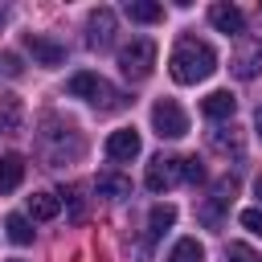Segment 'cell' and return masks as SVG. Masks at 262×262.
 <instances>
[{
  "mask_svg": "<svg viewBox=\"0 0 262 262\" xmlns=\"http://www.w3.org/2000/svg\"><path fill=\"white\" fill-rule=\"evenodd\" d=\"M168 70H172V78H176L180 86H196V82H205V78L217 70V53H213L205 41L184 37V41H176V49H172V57H168Z\"/></svg>",
  "mask_w": 262,
  "mask_h": 262,
  "instance_id": "1",
  "label": "cell"
},
{
  "mask_svg": "<svg viewBox=\"0 0 262 262\" xmlns=\"http://www.w3.org/2000/svg\"><path fill=\"white\" fill-rule=\"evenodd\" d=\"M151 66H156V41L135 37L131 45H123V49H119V70H123V78L143 82V78L151 74Z\"/></svg>",
  "mask_w": 262,
  "mask_h": 262,
  "instance_id": "2",
  "label": "cell"
},
{
  "mask_svg": "<svg viewBox=\"0 0 262 262\" xmlns=\"http://www.w3.org/2000/svg\"><path fill=\"white\" fill-rule=\"evenodd\" d=\"M66 90H70L74 98H86L90 106H102V111H111V106H119V94L111 90V82H102V78H98V74H90V70H82V74H74Z\"/></svg>",
  "mask_w": 262,
  "mask_h": 262,
  "instance_id": "3",
  "label": "cell"
},
{
  "mask_svg": "<svg viewBox=\"0 0 262 262\" xmlns=\"http://www.w3.org/2000/svg\"><path fill=\"white\" fill-rule=\"evenodd\" d=\"M151 127H156L160 139H180V135L188 131V115H184L172 98H160V102L151 106Z\"/></svg>",
  "mask_w": 262,
  "mask_h": 262,
  "instance_id": "4",
  "label": "cell"
},
{
  "mask_svg": "<svg viewBox=\"0 0 262 262\" xmlns=\"http://www.w3.org/2000/svg\"><path fill=\"white\" fill-rule=\"evenodd\" d=\"M147 188L151 192H168L172 184H180L184 180V160H172V156H160V160H151L147 164Z\"/></svg>",
  "mask_w": 262,
  "mask_h": 262,
  "instance_id": "5",
  "label": "cell"
},
{
  "mask_svg": "<svg viewBox=\"0 0 262 262\" xmlns=\"http://www.w3.org/2000/svg\"><path fill=\"white\" fill-rule=\"evenodd\" d=\"M25 49H29L33 61L45 66V70H53V66L66 61V45H57V41H49V37H41V33H29V37H25Z\"/></svg>",
  "mask_w": 262,
  "mask_h": 262,
  "instance_id": "6",
  "label": "cell"
},
{
  "mask_svg": "<svg viewBox=\"0 0 262 262\" xmlns=\"http://www.w3.org/2000/svg\"><path fill=\"white\" fill-rule=\"evenodd\" d=\"M139 131L135 127H119V131H111L106 135V156L111 160H135L139 156Z\"/></svg>",
  "mask_w": 262,
  "mask_h": 262,
  "instance_id": "7",
  "label": "cell"
},
{
  "mask_svg": "<svg viewBox=\"0 0 262 262\" xmlns=\"http://www.w3.org/2000/svg\"><path fill=\"white\" fill-rule=\"evenodd\" d=\"M209 20H213V29L225 33V37L246 33V16H242V8H233V4H213V8H209Z\"/></svg>",
  "mask_w": 262,
  "mask_h": 262,
  "instance_id": "8",
  "label": "cell"
},
{
  "mask_svg": "<svg viewBox=\"0 0 262 262\" xmlns=\"http://www.w3.org/2000/svg\"><path fill=\"white\" fill-rule=\"evenodd\" d=\"M94 49H106L115 41V12L111 8H94L90 12V37H86Z\"/></svg>",
  "mask_w": 262,
  "mask_h": 262,
  "instance_id": "9",
  "label": "cell"
},
{
  "mask_svg": "<svg viewBox=\"0 0 262 262\" xmlns=\"http://www.w3.org/2000/svg\"><path fill=\"white\" fill-rule=\"evenodd\" d=\"M233 201V180H221L217 188H213V196H209V205L201 209V221L205 225H221V213H225V205Z\"/></svg>",
  "mask_w": 262,
  "mask_h": 262,
  "instance_id": "10",
  "label": "cell"
},
{
  "mask_svg": "<svg viewBox=\"0 0 262 262\" xmlns=\"http://www.w3.org/2000/svg\"><path fill=\"white\" fill-rule=\"evenodd\" d=\"M201 111H205L209 119H229V115L237 111V98H233L229 90H213V94L201 98Z\"/></svg>",
  "mask_w": 262,
  "mask_h": 262,
  "instance_id": "11",
  "label": "cell"
},
{
  "mask_svg": "<svg viewBox=\"0 0 262 262\" xmlns=\"http://www.w3.org/2000/svg\"><path fill=\"white\" fill-rule=\"evenodd\" d=\"M20 180H25V160H20L16 151L0 156V192H12Z\"/></svg>",
  "mask_w": 262,
  "mask_h": 262,
  "instance_id": "12",
  "label": "cell"
},
{
  "mask_svg": "<svg viewBox=\"0 0 262 262\" xmlns=\"http://www.w3.org/2000/svg\"><path fill=\"white\" fill-rule=\"evenodd\" d=\"M94 192L98 196H131V180L127 176H115V172H102V176H94Z\"/></svg>",
  "mask_w": 262,
  "mask_h": 262,
  "instance_id": "13",
  "label": "cell"
},
{
  "mask_svg": "<svg viewBox=\"0 0 262 262\" xmlns=\"http://www.w3.org/2000/svg\"><path fill=\"white\" fill-rule=\"evenodd\" d=\"M29 213H33V221H53L61 213V201L53 192H33L29 196Z\"/></svg>",
  "mask_w": 262,
  "mask_h": 262,
  "instance_id": "14",
  "label": "cell"
},
{
  "mask_svg": "<svg viewBox=\"0 0 262 262\" xmlns=\"http://www.w3.org/2000/svg\"><path fill=\"white\" fill-rule=\"evenodd\" d=\"M168 262H205V246H201L196 237H180V242L172 246Z\"/></svg>",
  "mask_w": 262,
  "mask_h": 262,
  "instance_id": "15",
  "label": "cell"
},
{
  "mask_svg": "<svg viewBox=\"0 0 262 262\" xmlns=\"http://www.w3.org/2000/svg\"><path fill=\"white\" fill-rule=\"evenodd\" d=\"M127 16L139 20V25H156V20L164 16V8L151 4V0H127Z\"/></svg>",
  "mask_w": 262,
  "mask_h": 262,
  "instance_id": "16",
  "label": "cell"
},
{
  "mask_svg": "<svg viewBox=\"0 0 262 262\" xmlns=\"http://www.w3.org/2000/svg\"><path fill=\"white\" fill-rule=\"evenodd\" d=\"M147 225H151V229H147L151 237L168 233V229L176 225V209H172V205H156V209H151V217H147Z\"/></svg>",
  "mask_w": 262,
  "mask_h": 262,
  "instance_id": "17",
  "label": "cell"
},
{
  "mask_svg": "<svg viewBox=\"0 0 262 262\" xmlns=\"http://www.w3.org/2000/svg\"><path fill=\"white\" fill-rule=\"evenodd\" d=\"M4 229H8V237H12L16 246H29V242H33V225H29V217H20V213H8Z\"/></svg>",
  "mask_w": 262,
  "mask_h": 262,
  "instance_id": "18",
  "label": "cell"
},
{
  "mask_svg": "<svg viewBox=\"0 0 262 262\" xmlns=\"http://www.w3.org/2000/svg\"><path fill=\"white\" fill-rule=\"evenodd\" d=\"M225 262H262V258H258V250H250L246 242H229V246H225Z\"/></svg>",
  "mask_w": 262,
  "mask_h": 262,
  "instance_id": "19",
  "label": "cell"
},
{
  "mask_svg": "<svg viewBox=\"0 0 262 262\" xmlns=\"http://www.w3.org/2000/svg\"><path fill=\"white\" fill-rule=\"evenodd\" d=\"M16 123H20V106H16V98H0V127L12 131Z\"/></svg>",
  "mask_w": 262,
  "mask_h": 262,
  "instance_id": "20",
  "label": "cell"
},
{
  "mask_svg": "<svg viewBox=\"0 0 262 262\" xmlns=\"http://www.w3.org/2000/svg\"><path fill=\"white\" fill-rule=\"evenodd\" d=\"M213 147H217V151H242V139H237L233 131H229V135H225V131H213Z\"/></svg>",
  "mask_w": 262,
  "mask_h": 262,
  "instance_id": "21",
  "label": "cell"
},
{
  "mask_svg": "<svg viewBox=\"0 0 262 262\" xmlns=\"http://www.w3.org/2000/svg\"><path fill=\"white\" fill-rule=\"evenodd\" d=\"M242 225H246L254 237H262V209H242Z\"/></svg>",
  "mask_w": 262,
  "mask_h": 262,
  "instance_id": "22",
  "label": "cell"
},
{
  "mask_svg": "<svg viewBox=\"0 0 262 262\" xmlns=\"http://www.w3.org/2000/svg\"><path fill=\"white\" fill-rule=\"evenodd\" d=\"M184 180H188V184H201V180H205V164H201L196 156L184 160Z\"/></svg>",
  "mask_w": 262,
  "mask_h": 262,
  "instance_id": "23",
  "label": "cell"
},
{
  "mask_svg": "<svg viewBox=\"0 0 262 262\" xmlns=\"http://www.w3.org/2000/svg\"><path fill=\"white\" fill-rule=\"evenodd\" d=\"M0 70H4L8 78H16V74H20V57H16V53H4V57H0Z\"/></svg>",
  "mask_w": 262,
  "mask_h": 262,
  "instance_id": "24",
  "label": "cell"
},
{
  "mask_svg": "<svg viewBox=\"0 0 262 262\" xmlns=\"http://www.w3.org/2000/svg\"><path fill=\"white\" fill-rule=\"evenodd\" d=\"M254 127H258V135H262V106H258V115H254Z\"/></svg>",
  "mask_w": 262,
  "mask_h": 262,
  "instance_id": "25",
  "label": "cell"
},
{
  "mask_svg": "<svg viewBox=\"0 0 262 262\" xmlns=\"http://www.w3.org/2000/svg\"><path fill=\"white\" fill-rule=\"evenodd\" d=\"M254 192H258V201H262V176H258V180H254Z\"/></svg>",
  "mask_w": 262,
  "mask_h": 262,
  "instance_id": "26",
  "label": "cell"
},
{
  "mask_svg": "<svg viewBox=\"0 0 262 262\" xmlns=\"http://www.w3.org/2000/svg\"><path fill=\"white\" fill-rule=\"evenodd\" d=\"M4 20H8V12H4V8H0V25H4Z\"/></svg>",
  "mask_w": 262,
  "mask_h": 262,
  "instance_id": "27",
  "label": "cell"
},
{
  "mask_svg": "<svg viewBox=\"0 0 262 262\" xmlns=\"http://www.w3.org/2000/svg\"><path fill=\"white\" fill-rule=\"evenodd\" d=\"M12 262H20V258H12Z\"/></svg>",
  "mask_w": 262,
  "mask_h": 262,
  "instance_id": "28",
  "label": "cell"
}]
</instances>
